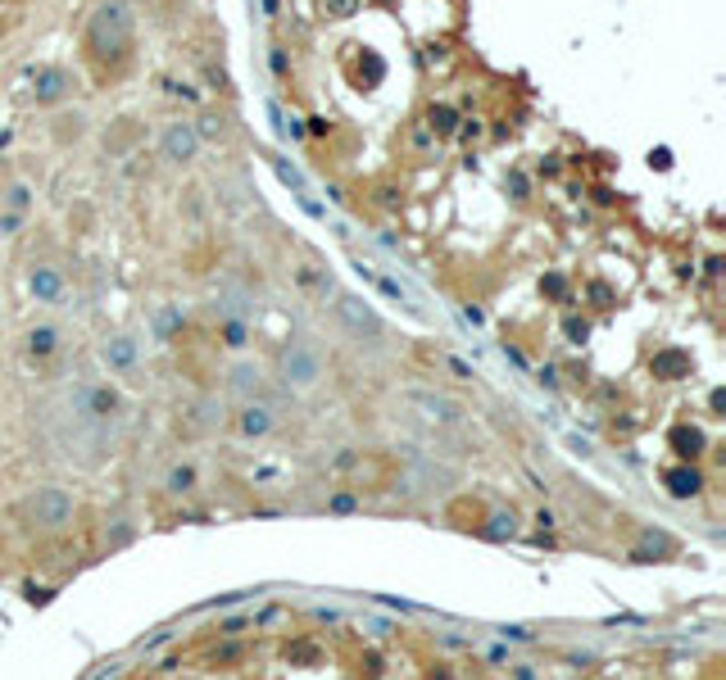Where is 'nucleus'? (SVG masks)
Wrapping results in <instances>:
<instances>
[{"instance_id":"obj_1","label":"nucleus","mask_w":726,"mask_h":680,"mask_svg":"<svg viewBox=\"0 0 726 680\" xmlns=\"http://www.w3.org/2000/svg\"><path fill=\"white\" fill-rule=\"evenodd\" d=\"M132 36H137V19H132L128 0H105L95 5V14L87 19V59L100 73H123L132 64Z\"/></svg>"},{"instance_id":"obj_2","label":"nucleus","mask_w":726,"mask_h":680,"mask_svg":"<svg viewBox=\"0 0 726 680\" xmlns=\"http://www.w3.org/2000/svg\"><path fill=\"white\" fill-rule=\"evenodd\" d=\"M23 517H28V526L46 530V535H55V530H64L73 522V513H78V499L64 490V486H41L32 490L28 499H23Z\"/></svg>"},{"instance_id":"obj_3","label":"nucleus","mask_w":726,"mask_h":680,"mask_svg":"<svg viewBox=\"0 0 726 680\" xmlns=\"http://www.w3.org/2000/svg\"><path fill=\"white\" fill-rule=\"evenodd\" d=\"M277 381L281 390H313L323 381V354L313 350L309 340H286L277 350Z\"/></svg>"},{"instance_id":"obj_4","label":"nucleus","mask_w":726,"mask_h":680,"mask_svg":"<svg viewBox=\"0 0 726 680\" xmlns=\"http://www.w3.org/2000/svg\"><path fill=\"white\" fill-rule=\"evenodd\" d=\"M331 313H336V323L350 331L359 345H381V336H386V327H381V318L368 308L359 295H336V304H331Z\"/></svg>"},{"instance_id":"obj_5","label":"nucleus","mask_w":726,"mask_h":680,"mask_svg":"<svg viewBox=\"0 0 726 680\" xmlns=\"http://www.w3.org/2000/svg\"><path fill=\"white\" fill-rule=\"evenodd\" d=\"M454 481H459V472L454 467H445V463H432V459H413V467L400 476V490L409 494V490H418V494H445Z\"/></svg>"},{"instance_id":"obj_6","label":"nucleus","mask_w":726,"mask_h":680,"mask_svg":"<svg viewBox=\"0 0 726 680\" xmlns=\"http://www.w3.org/2000/svg\"><path fill=\"white\" fill-rule=\"evenodd\" d=\"M404 404H413L436 427H459L463 422V404L450 399V394H436V390H404Z\"/></svg>"},{"instance_id":"obj_7","label":"nucleus","mask_w":726,"mask_h":680,"mask_svg":"<svg viewBox=\"0 0 726 680\" xmlns=\"http://www.w3.org/2000/svg\"><path fill=\"white\" fill-rule=\"evenodd\" d=\"M28 82H32V100H36V105H59V100L73 91L68 68H59V64H36V68H28Z\"/></svg>"},{"instance_id":"obj_8","label":"nucleus","mask_w":726,"mask_h":680,"mask_svg":"<svg viewBox=\"0 0 726 680\" xmlns=\"http://www.w3.org/2000/svg\"><path fill=\"white\" fill-rule=\"evenodd\" d=\"M159 150H164L168 164L187 168V164H195V155H200V136H195L191 122H168L164 136H159Z\"/></svg>"},{"instance_id":"obj_9","label":"nucleus","mask_w":726,"mask_h":680,"mask_svg":"<svg viewBox=\"0 0 726 680\" xmlns=\"http://www.w3.org/2000/svg\"><path fill=\"white\" fill-rule=\"evenodd\" d=\"M237 431L245 440H268L277 431V408L268 399H245L237 408Z\"/></svg>"},{"instance_id":"obj_10","label":"nucleus","mask_w":726,"mask_h":680,"mask_svg":"<svg viewBox=\"0 0 726 680\" xmlns=\"http://www.w3.org/2000/svg\"><path fill=\"white\" fill-rule=\"evenodd\" d=\"M649 377H654V381H685V377H695L690 350H681V345H663V350H654V358H649Z\"/></svg>"},{"instance_id":"obj_11","label":"nucleus","mask_w":726,"mask_h":680,"mask_svg":"<svg viewBox=\"0 0 726 680\" xmlns=\"http://www.w3.org/2000/svg\"><path fill=\"white\" fill-rule=\"evenodd\" d=\"M28 295L36 304H59L64 300V272L55 263H32L28 268Z\"/></svg>"},{"instance_id":"obj_12","label":"nucleus","mask_w":726,"mask_h":680,"mask_svg":"<svg viewBox=\"0 0 726 680\" xmlns=\"http://www.w3.org/2000/svg\"><path fill=\"white\" fill-rule=\"evenodd\" d=\"M704 486H708V481H704V472H699L695 463H676V467L663 472V490H668L672 499H699Z\"/></svg>"},{"instance_id":"obj_13","label":"nucleus","mask_w":726,"mask_h":680,"mask_svg":"<svg viewBox=\"0 0 726 680\" xmlns=\"http://www.w3.org/2000/svg\"><path fill=\"white\" fill-rule=\"evenodd\" d=\"M100 358H105L109 372H137L141 345L132 340V336H105V340H100Z\"/></svg>"},{"instance_id":"obj_14","label":"nucleus","mask_w":726,"mask_h":680,"mask_svg":"<svg viewBox=\"0 0 726 680\" xmlns=\"http://www.w3.org/2000/svg\"><path fill=\"white\" fill-rule=\"evenodd\" d=\"M668 444H672V454H676L681 463H699V459L708 454V436H704L695 422H676V427L668 431Z\"/></svg>"},{"instance_id":"obj_15","label":"nucleus","mask_w":726,"mask_h":680,"mask_svg":"<svg viewBox=\"0 0 726 680\" xmlns=\"http://www.w3.org/2000/svg\"><path fill=\"white\" fill-rule=\"evenodd\" d=\"M227 390L237 394L241 404H245V399H264V390H268L264 367H259V363H250V358H245V363H237V367L227 372Z\"/></svg>"},{"instance_id":"obj_16","label":"nucleus","mask_w":726,"mask_h":680,"mask_svg":"<svg viewBox=\"0 0 726 680\" xmlns=\"http://www.w3.org/2000/svg\"><path fill=\"white\" fill-rule=\"evenodd\" d=\"M59 345H64V340H59L55 323H36L28 336H23V354H28L32 363H51V358L59 354Z\"/></svg>"},{"instance_id":"obj_17","label":"nucleus","mask_w":726,"mask_h":680,"mask_svg":"<svg viewBox=\"0 0 726 680\" xmlns=\"http://www.w3.org/2000/svg\"><path fill=\"white\" fill-rule=\"evenodd\" d=\"M350 51H354V86L359 91H373V86L386 82V59L377 51H368V46H350Z\"/></svg>"},{"instance_id":"obj_18","label":"nucleus","mask_w":726,"mask_h":680,"mask_svg":"<svg viewBox=\"0 0 726 680\" xmlns=\"http://www.w3.org/2000/svg\"><path fill=\"white\" fill-rule=\"evenodd\" d=\"M459 105H450V100H432L427 105V114H422V127L436 136V141H450L454 132H459Z\"/></svg>"},{"instance_id":"obj_19","label":"nucleus","mask_w":726,"mask_h":680,"mask_svg":"<svg viewBox=\"0 0 726 680\" xmlns=\"http://www.w3.org/2000/svg\"><path fill=\"white\" fill-rule=\"evenodd\" d=\"M472 530H477L482 540H495V544H504V540H513V535H518V517H513V508H509V513H504V508H495V513H486V517H482V522H477Z\"/></svg>"},{"instance_id":"obj_20","label":"nucleus","mask_w":726,"mask_h":680,"mask_svg":"<svg viewBox=\"0 0 726 680\" xmlns=\"http://www.w3.org/2000/svg\"><path fill=\"white\" fill-rule=\"evenodd\" d=\"M195 486H200V472H195V463H173L164 472V490L173 494V499H187V494H195Z\"/></svg>"},{"instance_id":"obj_21","label":"nucleus","mask_w":726,"mask_h":680,"mask_svg":"<svg viewBox=\"0 0 726 680\" xmlns=\"http://www.w3.org/2000/svg\"><path fill=\"white\" fill-rule=\"evenodd\" d=\"M218 340H223L227 350H245V345H250V323H245V318H218Z\"/></svg>"},{"instance_id":"obj_22","label":"nucleus","mask_w":726,"mask_h":680,"mask_svg":"<svg viewBox=\"0 0 726 680\" xmlns=\"http://www.w3.org/2000/svg\"><path fill=\"white\" fill-rule=\"evenodd\" d=\"M540 295H545L549 304H568V300H572L568 272H545V277H540Z\"/></svg>"},{"instance_id":"obj_23","label":"nucleus","mask_w":726,"mask_h":680,"mask_svg":"<svg viewBox=\"0 0 726 680\" xmlns=\"http://www.w3.org/2000/svg\"><path fill=\"white\" fill-rule=\"evenodd\" d=\"M586 300H590V308H599V313H604V308H618V291H613L604 277H590V281H586Z\"/></svg>"},{"instance_id":"obj_24","label":"nucleus","mask_w":726,"mask_h":680,"mask_svg":"<svg viewBox=\"0 0 726 680\" xmlns=\"http://www.w3.org/2000/svg\"><path fill=\"white\" fill-rule=\"evenodd\" d=\"M0 209H14V214H28V209H32V187H28V182H9V187L0 191Z\"/></svg>"},{"instance_id":"obj_25","label":"nucleus","mask_w":726,"mask_h":680,"mask_svg":"<svg viewBox=\"0 0 726 680\" xmlns=\"http://www.w3.org/2000/svg\"><path fill=\"white\" fill-rule=\"evenodd\" d=\"M182 327H187V313H182V308H164V313L155 318V336L159 340H173Z\"/></svg>"},{"instance_id":"obj_26","label":"nucleus","mask_w":726,"mask_h":680,"mask_svg":"<svg viewBox=\"0 0 726 680\" xmlns=\"http://www.w3.org/2000/svg\"><path fill=\"white\" fill-rule=\"evenodd\" d=\"M318 658H323V649L313 644V639H291L286 644V662H300V666H313Z\"/></svg>"},{"instance_id":"obj_27","label":"nucleus","mask_w":726,"mask_h":680,"mask_svg":"<svg viewBox=\"0 0 726 680\" xmlns=\"http://www.w3.org/2000/svg\"><path fill=\"white\" fill-rule=\"evenodd\" d=\"M504 191H509L518 204H527V200H531V177H527L522 168H509V172H504Z\"/></svg>"},{"instance_id":"obj_28","label":"nucleus","mask_w":726,"mask_h":680,"mask_svg":"<svg viewBox=\"0 0 726 680\" xmlns=\"http://www.w3.org/2000/svg\"><path fill=\"white\" fill-rule=\"evenodd\" d=\"M590 331H595L590 318H581V313H568V318H563V336H568V345H586Z\"/></svg>"},{"instance_id":"obj_29","label":"nucleus","mask_w":726,"mask_h":680,"mask_svg":"<svg viewBox=\"0 0 726 680\" xmlns=\"http://www.w3.org/2000/svg\"><path fill=\"white\" fill-rule=\"evenodd\" d=\"M318 9H323V19H354L363 9V0H318Z\"/></svg>"},{"instance_id":"obj_30","label":"nucleus","mask_w":726,"mask_h":680,"mask_svg":"<svg viewBox=\"0 0 726 680\" xmlns=\"http://www.w3.org/2000/svg\"><path fill=\"white\" fill-rule=\"evenodd\" d=\"M273 172L281 177V187H291L295 195H304V177H300V168H295V164H286V159H273Z\"/></svg>"},{"instance_id":"obj_31","label":"nucleus","mask_w":726,"mask_h":680,"mask_svg":"<svg viewBox=\"0 0 726 680\" xmlns=\"http://www.w3.org/2000/svg\"><path fill=\"white\" fill-rule=\"evenodd\" d=\"M191 127H195V136H200V141H218V136H223V118H218V114H200Z\"/></svg>"},{"instance_id":"obj_32","label":"nucleus","mask_w":726,"mask_h":680,"mask_svg":"<svg viewBox=\"0 0 726 680\" xmlns=\"http://www.w3.org/2000/svg\"><path fill=\"white\" fill-rule=\"evenodd\" d=\"M164 91L173 95V100H187V105H200V91H195L191 82H182V78H164Z\"/></svg>"},{"instance_id":"obj_33","label":"nucleus","mask_w":726,"mask_h":680,"mask_svg":"<svg viewBox=\"0 0 726 680\" xmlns=\"http://www.w3.org/2000/svg\"><path fill=\"white\" fill-rule=\"evenodd\" d=\"M268 68H273V78H281V82L291 78V55H286V46H268Z\"/></svg>"},{"instance_id":"obj_34","label":"nucleus","mask_w":726,"mask_h":680,"mask_svg":"<svg viewBox=\"0 0 726 680\" xmlns=\"http://www.w3.org/2000/svg\"><path fill=\"white\" fill-rule=\"evenodd\" d=\"M454 136H459L463 145H472V141H482V136H486V122L482 118H459V132H454Z\"/></svg>"},{"instance_id":"obj_35","label":"nucleus","mask_w":726,"mask_h":680,"mask_svg":"<svg viewBox=\"0 0 726 680\" xmlns=\"http://www.w3.org/2000/svg\"><path fill=\"white\" fill-rule=\"evenodd\" d=\"M28 227V214H14V209H0V236H19Z\"/></svg>"},{"instance_id":"obj_36","label":"nucleus","mask_w":726,"mask_h":680,"mask_svg":"<svg viewBox=\"0 0 726 680\" xmlns=\"http://www.w3.org/2000/svg\"><path fill=\"white\" fill-rule=\"evenodd\" d=\"M331 132H336V122H331L327 114H313V118H304V136H318V141H323V136H331Z\"/></svg>"},{"instance_id":"obj_37","label":"nucleus","mask_w":726,"mask_h":680,"mask_svg":"<svg viewBox=\"0 0 726 680\" xmlns=\"http://www.w3.org/2000/svg\"><path fill=\"white\" fill-rule=\"evenodd\" d=\"M563 168H568V164H563V155H545V159L536 164V177H545V182H549V177H559Z\"/></svg>"},{"instance_id":"obj_38","label":"nucleus","mask_w":726,"mask_h":680,"mask_svg":"<svg viewBox=\"0 0 726 680\" xmlns=\"http://www.w3.org/2000/svg\"><path fill=\"white\" fill-rule=\"evenodd\" d=\"M409 141H413V150H432V145H436V136L427 132L422 122H413V127H409Z\"/></svg>"},{"instance_id":"obj_39","label":"nucleus","mask_w":726,"mask_h":680,"mask_svg":"<svg viewBox=\"0 0 726 680\" xmlns=\"http://www.w3.org/2000/svg\"><path fill=\"white\" fill-rule=\"evenodd\" d=\"M327 508H331V513H354V508H359V499H354V494H331Z\"/></svg>"},{"instance_id":"obj_40","label":"nucleus","mask_w":726,"mask_h":680,"mask_svg":"<svg viewBox=\"0 0 726 680\" xmlns=\"http://www.w3.org/2000/svg\"><path fill=\"white\" fill-rule=\"evenodd\" d=\"M649 168H658V172H668V168H672V150H668V145L649 150Z\"/></svg>"},{"instance_id":"obj_41","label":"nucleus","mask_w":726,"mask_h":680,"mask_svg":"<svg viewBox=\"0 0 726 680\" xmlns=\"http://www.w3.org/2000/svg\"><path fill=\"white\" fill-rule=\"evenodd\" d=\"M536 381H540L545 390H559V367H554V363H545V367L536 372Z\"/></svg>"},{"instance_id":"obj_42","label":"nucleus","mask_w":726,"mask_h":680,"mask_svg":"<svg viewBox=\"0 0 726 680\" xmlns=\"http://www.w3.org/2000/svg\"><path fill=\"white\" fill-rule=\"evenodd\" d=\"M204 78H209V86H214V91H232V86H227V73H223V68H214V64H209V68H204Z\"/></svg>"},{"instance_id":"obj_43","label":"nucleus","mask_w":726,"mask_h":680,"mask_svg":"<svg viewBox=\"0 0 726 680\" xmlns=\"http://www.w3.org/2000/svg\"><path fill=\"white\" fill-rule=\"evenodd\" d=\"M241 653H245L241 644H223V649H214V666H218V662H237Z\"/></svg>"},{"instance_id":"obj_44","label":"nucleus","mask_w":726,"mask_h":680,"mask_svg":"<svg viewBox=\"0 0 726 680\" xmlns=\"http://www.w3.org/2000/svg\"><path fill=\"white\" fill-rule=\"evenodd\" d=\"M295 200H300V209H304L309 218H327V209L318 204V200H309V191H304V195H295Z\"/></svg>"},{"instance_id":"obj_45","label":"nucleus","mask_w":726,"mask_h":680,"mask_svg":"<svg viewBox=\"0 0 726 680\" xmlns=\"http://www.w3.org/2000/svg\"><path fill=\"white\" fill-rule=\"evenodd\" d=\"M595 204H599V209H613V204H618V191H613V187H595Z\"/></svg>"},{"instance_id":"obj_46","label":"nucleus","mask_w":726,"mask_h":680,"mask_svg":"<svg viewBox=\"0 0 726 680\" xmlns=\"http://www.w3.org/2000/svg\"><path fill=\"white\" fill-rule=\"evenodd\" d=\"M445 367H450V372L459 377V381H472V367H467L463 358H445Z\"/></svg>"},{"instance_id":"obj_47","label":"nucleus","mask_w":726,"mask_h":680,"mask_svg":"<svg viewBox=\"0 0 726 680\" xmlns=\"http://www.w3.org/2000/svg\"><path fill=\"white\" fill-rule=\"evenodd\" d=\"M377 200L386 204V209H400V191H395V187H377Z\"/></svg>"},{"instance_id":"obj_48","label":"nucleus","mask_w":726,"mask_h":680,"mask_svg":"<svg viewBox=\"0 0 726 680\" xmlns=\"http://www.w3.org/2000/svg\"><path fill=\"white\" fill-rule=\"evenodd\" d=\"M704 272H708V281H717L722 272H726V258H722V254H712L708 263H704Z\"/></svg>"},{"instance_id":"obj_49","label":"nucleus","mask_w":726,"mask_h":680,"mask_svg":"<svg viewBox=\"0 0 726 680\" xmlns=\"http://www.w3.org/2000/svg\"><path fill=\"white\" fill-rule=\"evenodd\" d=\"M499 350H504V358H509L513 367H527V358H522V350H518V345H509V340H504Z\"/></svg>"},{"instance_id":"obj_50","label":"nucleus","mask_w":726,"mask_h":680,"mask_svg":"<svg viewBox=\"0 0 726 680\" xmlns=\"http://www.w3.org/2000/svg\"><path fill=\"white\" fill-rule=\"evenodd\" d=\"M708 408H712V417H722V413H726V390H712V394H708Z\"/></svg>"},{"instance_id":"obj_51","label":"nucleus","mask_w":726,"mask_h":680,"mask_svg":"<svg viewBox=\"0 0 726 680\" xmlns=\"http://www.w3.org/2000/svg\"><path fill=\"white\" fill-rule=\"evenodd\" d=\"M23 595H28V603H46V599H51V590H46V585H28Z\"/></svg>"},{"instance_id":"obj_52","label":"nucleus","mask_w":726,"mask_h":680,"mask_svg":"<svg viewBox=\"0 0 726 680\" xmlns=\"http://www.w3.org/2000/svg\"><path fill=\"white\" fill-rule=\"evenodd\" d=\"M463 318H467V323H472V327H482V323H486V313H482V308H477V304H463Z\"/></svg>"},{"instance_id":"obj_53","label":"nucleus","mask_w":726,"mask_h":680,"mask_svg":"<svg viewBox=\"0 0 726 680\" xmlns=\"http://www.w3.org/2000/svg\"><path fill=\"white\" fill-rule=\"evenodd\" d=\"M499 635H504V639H531V630H522V626H504Z\"/></svg>"},{"instance_id":"obj_54","label":"nucleus","mask_w":726,"mask_h":680,"mask_svg":"<svg viewBox=\"0 0 726 680\" xmlns=\"http://www.w3.org/2000/svg\"><path fill=\"white\" fill-rule=\"evenodd\" d=\"M327 200H331V204H346V187H336V182H331V187H327Z\"/></svg>"},{"instance_id":"obj_55","label":"nucleus","mask_w":726,"mask_h":680,"mask_svg":"<svg viewBox=\"0 0 726 680\" xmlns=\"http://www.w3.org/2000/svg\"><path fill=\"white\" fill-rule=\"evenodd\" d=\"M259 5H264V19H277V14H281V0H259Z\"/></svg>"},{"instance_id":"obj_56","label":"nucleus","mask_w":726,"mask_h":680,"mask_svg":"<svg viewBox=\"0 0 726 680\" xmlns=\"http://www.w3.org/2000/svg\"><path fill=\"white\" fill-rule=\"evenodd\" d=\"M363 666H368V676H381V658H377V653H368Z\"/></svg>"},{"instance_id":"obj_57","label":"nucleus","mask_w":726,"mask_h":680,"mask_svg":"<svg viewBox=\"0 0 726 680\" xmlns=\"http://www.w3.org/2000/svg\"><path fill=\"white\" fill-rule=\"evenodd\" d=\"M536 526H540V530H549V526H554V513H549V508H540V513H536Z\"/></svg>"},{"instance_id":"obj_58","label":"nucleus","mask_w":726,"mask_h":680,"mask_svg":"<svg viewBox=\"0 0 726 680\" xmlns=\"http://www.w3.org/2000/svg\"><path fill=\"white\" fill-rule=\"evenodd\" d=\"M513 680H536V671L531 666H513Z\"/></svg>"}]
</instances>
